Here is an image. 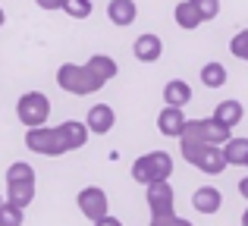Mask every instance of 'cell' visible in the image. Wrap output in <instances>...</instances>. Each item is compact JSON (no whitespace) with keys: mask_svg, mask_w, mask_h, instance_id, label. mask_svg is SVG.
I'll return each mask as SVG.
<instances>
[{"mask_svg":"<svg viewBox=\"0 0 248 226\" xmlns=\"http://www.w3.org/2000/svg\"><path fill=\"white\" fill-rule=\"evenodd\" d=\"M25 148L41 154V157H63V154H69L63 129L47 126V122H44V126H29V132H25Z\"/></svg>","mask_w":248,"mask_h":226,"instance_id":"obj_3","label":"cell"},{"mask_svg":"<svg viewBox=\"0 0 248 226\" xmlns=\"http://www.w3.org/2000/svg\"><path fill=\"white\" fill-rule=\"evenodd\" d=\"M239 195H242L245 201H248V176H245V179H239Z\"/></svg>","mask_w":248,"mask_h":226,"instance_id":"obj_28","label":"cell"},{"mask_svg":"<svg viewBox=\"0 0 248 226\" xmlns=\"http://www.w3.org/2000/svg\"><path fill=\"white\" fill-rule=\"evenodd\" d=\"M230 54H232V57H239V60H245V54H248V29H239L236 35H232V41H230Z\"/></svg>","mask_w":248,"mask_h":226,"instance_id":"obj_24","label":"cell"},{"mask_svg":"<svg viewBox=\"0 0 248 226\" xmlns=\"http://www.w3.org/2000/svg\"><path fill=\"white\" fill-rule=\"evenodd\" d=\"M226 79H230V73H226L223 63L211 60V63L201 66V85L204 88H220V85H226Z\"/></svg>","mask_w":248,"mask_h":226,"instance_id":"obj_19","label":"cell"},{"mask_svg":"<svg viewBox=\"0 0 248 226\" xmlns=\"http://www.w3.org/2000/svg\"><path fill=\"white\" fill-rule=\"evenodd\" d=\"M57 85L63 88L66 94H76V98H88V94H97L107 82L101 75H94L88 66H79V63H63L57 69Z\"/></svg>","mask_w":248,"mask_h":226,"instance_id":"obj_1","label":"cell"},{"mask_svg":"<svg viewBox=\"0 0 248 226\" xmlns=\"http://www.w3.org/2000/svg\"><path fill=\"white\" fill-rule=\"evenodd\" d=\"M76 204H79L82 217L91 220V223L110 214V198H107V192H104L101 185H85L79 195H76Z\"/></svg>","mask_w":248,"mask_h":226,"instance_id":"obj_6","label":"cell"},{"mask_svg":"<svg viewBox=\"0 0 248 226\" xmlns=\"http://www.w3.org/2000/svg\"><path fill=\"white\" fill-rule=\"evenodd\" d=\"M192 208L198 211V214H204V217L217 214V211L223 208V192L214 189V185H201V189L192 192Z\"/></svg>","mask_w":248,"mask_h":226,"instance_id":"obj_9","label":"cell"},{"mask_svg":"<svg viewBox=\"0 0 248 226\" xmlns=\"http://www.w3.org/2000/svg\"><path fill=\"white\" fill-rule=\"evenodd\" d=\"M242 116H245V107H242V101H236V98H230V101H220L217 104V110H214V120L220 122V126H239L242 122Z\"/></svg>","mask_w":248,"mask_h":226,"instance_id":"obj_14","label":"cell"},{"mask_svg":"<svg viewBox=\"0 0 248 226\" xmlns=\"http://www.w3.org/2000/svg\"><path fill=\"white\" fill-rule=\"evenodd\" d=\"M145 201H148V211H151V217L173 214L176 195H173V185H170V179H157V182H148Z\"/></svg>","mask_w":248,"mask_h":226,"instance_id":"obj_7","label":"cell"},{"mask_svg":"<svg viewBox=\"0 0 248 226\" xmlns=\"http://www.w3.org/2000/svg\"><path fill=\"white\" fill-rule=\"evenodd\" d=\"M6 201H13L16 208H29L35 201V166L25 164V160H16L6 170Z\"/></svg>","mask_w":248,"mask_h":226,"instance_id":"obj_2","label":"cell"},{"mask_svg":"<svg viewBox=\"0 0 248 226\" xmlns=\"http://www.w3.org/2000/svg\"><path fill=\"white\" fill-rule=\"evenodd\" d=\"M25 223V211L16 208L13 201H0V226H22Z\"/></svg>","mask_w":248,"mask_h":226,"instance_id":"obj_21","label":"cell"},{"mask_svg":"<svg viewBox=\"0 0 248 226\" xmlns=\"http://www.w3.org/2000/svg\"><path fill=\"white\" fill-rule=\"evenodd\" d=\"M3 22H6V13H3V6H0V29H3Z\"/></svg>","mask_w":248,"mask_h":226,"instance_id":"obj_29","label":"cell"},{"mask_svg":"<svg viewBox=\"0 0 248 226\" xmlns=\"http://www.w3.org/2000/svg\"><path fill=\"white\" fill-rule=\"evenodd\" d=\"M16 116L22 126H44L50 116V98L44 91H25L16 101Z\"/></svg>","mask_w":248,"mask_h":226,"instance_id":"obj_5","label":"cell"},{"mask_svg":"<svg viewBox=\"0 0 248 226\" xmlns=\"http://www.w3.org/2000/svg\"><path fill=\"white\" fill-rule=\"evenodd\" d=\"M242 226H248V208H245V214H242Z\"/></svg>","mask_w":248,"mask_h":226,"instance_id":"obj_30","label":"cell"},{"mask_svg":"<svg viewBox=\"0 0 248 226\" xmlns=\"http://www.w3.org/2000/svg\"><path fill=\"white\" fill-rule=\"evenodd\" d=\"M41 10H47V13H54V10H63V0H35Z\"/></svg>","mask_w":248,"mask_h":226,"instance_id":"obj_26","label":"cell"},{"mask_svg":"<svg viewBox=\"0 0 248 226\" xmlns=\"http://www.w3.org/2000/svg\"><path fill=\"white\" fill-rule=\"evenodd\" d=\"M195 10H198V16L204 19V22H211V19L220 16V0H192Z\"/></svg>","mask_w":248,"mask_h":226,"instance_id":"obj_23","label":"cell"},{"mask_svg":"<svg viewBox=\"0 0 248 226\" xmlns=\"http://www.w3.org/2000/svg\"><path fill=\"white\" fill-rule=\"evenodd\" d=\"M60 129H63V138H66V145H69V151H79V148L88 145V126L79 120H66V122H60Z\"/></svg>","mask_w":248,"mask_h":226,"instance_id":"obj_16","label":"cell"},{"mask_svg":"<svg viewBox=\"0 0 248 226\" xmlns=\"http://www.w3.org/2000/svg\"><path fill=\"white\" fill-rule=\"evenodd\" d=\"M173 176V157L167 151H148L141 157H135L132 164V179L141 185L157 182V179H170Z\"/></svg>","mask_w":248,"mask_h":226,"instance_id":"obj_4","label":"cell"},{"mask_svg":"<svg viewBox=\"0 0 248 226\" xmlns=\"http://www.w3.org/2000/svg\"><path fill=\"white\" fill-rule=\"evenodd\" d=\"M173 19H176V25H179V29H186V31L198 29V25L204 22V19L198 16V10H195L192 0H179V3H176V10H173Z\"/></svg>","mask_w":248,"mask_h":226,"instance_id":"obj_17","label":"cell"},{"mask_svg":"<svg viewBox=\"0 0 248 226\" xmlns=\"http://www.w3.org/2000/svg\"><path fill=\"white\" fill-rule=\"evenodd\" d=\"M91 0H63V13H66L69 19H88L91 16Z\"/></svg>","mask_w":248,"mask_h":226,"instance_id":"obj_22","label":"cell"},{"mask_svg":"<svg viewBox=\"0 0 248 226\" xmlns=\"http://www.w3.org/2000/svg\"><path fill=\"white\" fill-rule=\"evenodd\" d=\"M164 101L170 107H186V104H192V85L188 82H182V79H170L167 85H164Z\"/></svg>","mask_w":248,"mask_h":226,"instance_id":"obj_15","label":"cell"},{"mask_svg":"<svg viewBox=\"0 0 248 226\" xmlns=\"http://www.w3.org/2000/svg\"><path fill=\"white\" fill-rule=\"evenodd\" d=\"M91 226H123V220H120V217H101V220H94V223H91Z\"/></svg>","mask_w":248,"mask_h":226,"instance_id":"obj_27","label":"cell"},{"mask_svg":"<svg viewBox=\"0 0 248 226\" xmlns=\"http://www.w3.org/2000/svg\"><path fill=\"white\" fill-rule=\"evenodd\" d=\"M85 66H88V69H91L94 75H101L104 82H110V79H113L116 73H120V66H116V60H113V57H107V54H94V57H91L88 63H85Z\"/></svg>","mask_w":248,"mask_h":226,"instance_id":"obj_20","label":"cell"},{"mask_svg":"<svg viewBox=\"0 0 248 226\" xmlns=\"http://www.w3.org/2000/svg\"><path fill=\"white\" fill-rule=\"evenodd\" d=\"M135 16H139V6H135V0H110V3H107V19H110L113 25H120V29L132 25Z\"/></svg>","mask_w":248,"mask_h":226,"instance_id":"obj_13","label":"cell"},{"mask_svg":"<svg viewBox=\"0 0 248 226\" xmlns=\"http://www.w3.org/2000/svg\"><path fill=\"white\" fill-rule=\"evenodd\" d=\"M245 170H248V157H245Z\"/></svg>","mask_w":248,"mask_h":226,"instance_id":"obj_31","label":"cell"},{"mask_svg":"<svg viewBox=\"0 0 248 226\" xmlns=\"http://www.w3.org/2000/svg\"><path fill=\"white\" fill-rule=\"evenodd\" d=\"M195 166H198L201 173H207V176H220L230 164H226L223 148H220V145H204V151L195 157Z\"/></svg>","mask_w":248,"mask_h":226,"instance_id":"obj_11","label":"cell"},{"mask_svg":"<svg viewBox=\"0 0 248 226\" xmlns=\"http://www.w3.org/2000/svg\"><path fill=\"white\" fill-rule=\"evenodd\" d=\"M186 113H182V107H164V110L157 113V132L167 135V138H179L182 129H186Z\"/></svg>","mask_w":248,"mask_h":226,"instance_id":"obj_10","label":"cell"},{"mask_svg":"<svg viewBox=\"0 0 248 226\" xmlns=\"http://www.w3.org/2000/svg\"><path fill=\"white\" fill-rule=\"evenodd\" d=\"M148 226H195V223L186 220V217H176V211H173V214H164V217H151Z\"/></svg>","mask_w":248,"mask_h":226,"instance_id":"obj_25","label":"cell"},{"mask_svg":"<svg viewBox=\"0 0 248 226\" xmlns=\"http://www.w3.org/2000/svg\"><path fill=\"white\" fill-rule=\"evenodd\" d=\"M85 126H88V132H94V135H107L110 129L116 126L113 107H110V104H94V107L88 110V120H85Z\"/></svg>","mask_w":248,"mask_h":226,"instance_id":"obj_12","label":"cell"},{"mask_svg":"<svg viewBox=\"0 0 248 226\" xmlns=\"http://www.w3.org/2000/svg\"><path fill=\"white\" fill-rule=\"evenodd\" d=\"M223 157H226V164L230 166H245V157H248V138H226L223 145Z\"/></svg>","mask_w":248,"mask_h":226,"instance_id":"obj_18","label":"cell"},{"mask_svg":"<svg viewBox=\"0 0 248 226\" xmlns=\"http://www.w3.org/2000/svg\"><path fill=\"white\" fill-rule=\"evenodd\" d=\"M132 54H135L139 63H157L160 57H164V41H160V35H154V31H145V35L135 38Z\"/></svg>","mask_w":248,"mask_h":226,"instance_id":"obj_8","label":"cell"},{"mask_svg":"<svg viewBox=\"0 0 248 226\" xmlns=\"http://www.w3.org/2000/svg\"><path fill=\"white\" fill-rule=\"evenodd\" d=\"M245 63H248V54H245Z\"/></svg>","mask_w":248,"mask_h":226,"instance_id":"obj_32","label":"cell"}]
</instances>
